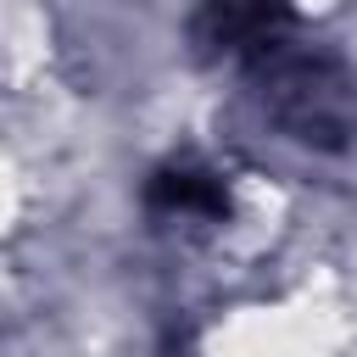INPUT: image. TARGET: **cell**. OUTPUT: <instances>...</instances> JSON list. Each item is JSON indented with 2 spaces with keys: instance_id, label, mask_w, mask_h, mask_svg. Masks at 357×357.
Here are the masks:
<instances>
[{
  "instance_id": "obj_1",
  "label": "cell",
  "mask_w": 357,
  "mask_h": 357,
  "mask_svg": "<svg viewBox=\"0 0 357 357\" xmlns=\"http://www.w3.org/2000/svg\"><path fill=\"white\" fill-rule=\"evenodd\" d=\"M257 73H262V100H268V112L284 134L324 145V151L346 145L357 100H351L346 73L329 56H296V50L273 45V50L257 56Z\"/></svg>"
},
{
  "instance_id": "obj_2",
  "label": "cell",
  "mask_w": 357,
  "mask_h": 357,
  "mask_svg": "<svg viewBox=\"0 0 357 357\" xmlns=\"http://www.w3.org/2000/svg\"><path fill=\"white\" fill-rule=\"evenodd\" d=\"M290 17V0H206L195 17V50L201 56H262L279 45Z\"/></svg>"
}]
</instances>
